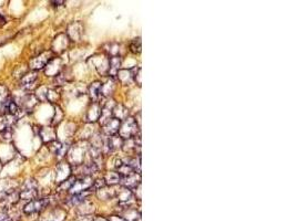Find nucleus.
<instances>
[{"instance_id": "obj_3", "label": "nucleus", "mask_w": 296, "mask_h": 221, "mask_svg": "<svg viewBox=\"0 0 296 221\" xmlns=\"http://www.w3.org/2000/svg\"><path fill=\"white\" fill-rule=\"evenodd\" d=\"M92 185H93V180L91 179L90 176L77 178L75 184H73V186L70 188V193L72 195H75V194L86 192V190H91ZM91 192H92V190H91Z\"/></svg>"}, {"instance_id": "obj_8", "label": "nucleus", "mask_w": 296, "mask_h": 221, "mask_svg": "<svg viewBox=\"0 0 296 221\" xmlns=\"http://www.w3.org/2000/svg\"><path fill=\"white\" fill-rule=\"evenodd\" d=\"M120 184L122 185L124 188H127V189H130V190L136 189L141 184L140 174H137V172H134V174L130 175L129 177H125V178L121 179Z\"/></svg>"}, {"instance_id": "obj_6", "label": "nucleus", "mask_w": 296, "mask_h": 221, "mask_svg": "<svg viewBox=\"0 0 296 221\" xmlns=\"http://www.w3.org/2000/svg\"><path fill=\"white\" fill-rule=\"evenodd\" d=\"M38 103H39V99L37 98L36 95L28 93L21 98L19 108L21 111L26 112V113H31V112L34 110V107L38 105Z\"/></svg>"}, {"instance_id": "obj_19", "label": "nucleus", "mask_w": 296, "mask_h": 221, "mask_svg": "<svg viewBox=\"0 0 296 221\" xmlns=\"http://www.w3.org/2000/svg\"><path fill=\"white\" fill-rule=\"evenodd\" d=\"M103 179H104V183H106V185H108V186H113L116 184H120V181H121L120 176L118 175L117 172H108V174L104 176Z\"/></svg>"}, {"instance_id": "obj_16", "label": "nucleus", "mask_w": 296, "mask_h": 221, "mask_svg": "<svg viewBox=\"0 0 296 221\" xmlns=\"http://www.w3.org/2000/svg\"><path fill=\"white\" fill-rule=\"evenodd\" d=\"M120 45L119 43H116V42H110V43H107L106 46H104V51L107 52V53L110 55L111 57H120Z\"/></svg>"}, {"instance_id": "obj_4", "label": "nucleus", "mask_w": 296, "mask_h": 221, "mask_svg": "<svg viewBox=\"0 0 296 221\" xmlns=\"http://www.w3.org/2000/svg\"><path fill=\"white\" fill-rule=\"evenodd\" d=\"M19 197L25 200H33L37 197V184L33 180H28L24 184L19 193Z\"/></svg>"}, {"instance_id": "obj_21", "label": "nucleus", "mask_w": 296, "mask_h": 221, "mask_svg": "<svg viewBox=\"0 0 296 221\" xmlns=\"http://www.w3.org/2000/svg\"><path fill=\"white\" fill-rule=\"evenodd\" d=\"M9 97H10V92L8 91V89L5 85L0 84V111H1L3 104H5L7 98Z\"/></svg>"}, {"instance_id": "obj_7", "label": "nucleus", "mask_w": 296, "mask_h": 221, "mask_svg": "<svg viewBox=\"0 0 296 221\" xmlns=\"http://www.w3.org/2000/svg\"><path fill=\"white\" fill-rule=\"evenodd\" d=\"M122 148L128 154H137V149L139 153H140V148H141V140L140 137L134 136L131 138H128V140L123 141L122 144Z\"/></svg>"}, {"instance_id": "obj_20", "label": "nucleus", "mask_w": 296, "mask_h": 221, "mask_svg": "<svg viewBox=\"0 0 296 221\" xmlns=\"http://www.w3.org/2000/svg\"><path fill=\"white\" fill-rule=\"evenodd\" d=\"M115 81H113L112 77H110V80L107 81L106 83H102V97H109V95H111L113 91H115Z\"/></svg>"}, {"instance_id": "obj_14", "label": "nucleus", "mask_w": 296, "mask_h": 221, "mask_svg": "<svg viewBox=\"0 0 296 221\" xmlns=\"http://www.w3.org/2000/svg\"><path fill=\"white\" fill-rule=\"evenodd\" d=\"M118 80L124 85H129L133 82L134 77V68L130 69V70H120L117 74Z\"/></svg>"}, {"instance_id": "obj_11", "label": "nucleus", "mask_w": 296, "mask_h": 221, "mask_svg": "<svg viewBox=\"0 0 296 221\" xmlns=\"http://www.w3.org/2000/svg\"><path fill=\"white\" fill-rule=\"evenodd\" d=\"M121 64H122V58H121V57H111V58H109L108 74L110 75V77H112V79H115V77H117L118 72L120 71Z\"/></svg>"}, {"instance_id": "obj_15", "label": "nucleus", "mask_w": 296, "mask_h": 221, "mask_svg": "<svg viewBox=\"0 0 296 221\" xmlns=\"http://www.w3.org/2000/svg\"><path fill=\"white\" fill-rule=\"evenodd\" d=\"M112 116L115 119L119 120L120 122H122V121H124L125 119L129 118V116H128V110L123 105H121V104H119V105H116L115 107H113Z\"/></svg>"}, {"instance_id": "obj_22", "label": "nucleus", "mask_w": 296, "mask_h": 221, "mask_svg": "<svg viewBox=\"0 0 296 221\" xmlns=\"http://www.w3.org/2000/svg\"><path fill=\"white\" fill-rule=\"evenodd\" d=\"M130 51H131L134 54L140 53L141 52V39L140 38L134 39V40H132V42L130 43Z\"/></svg>"}, {"instance_id": "obj_18", "label": "nucleus", "mask_w": 296, "mask_h": 221, "mask_svg": "<svg viewBox=\"0 0 296 221\" xmlns=\"http://www.w3.org/2000/svg\"><path fill=\"white\" fill-rule=\"evenodd\" d=\"M40 135L43 141L47 143H51L55 141L56 133H55V129L52 127H45L40 129Z\"/></svg>"}, {"instance_id": "obj_12", "label": "nucleus", "mask_w": 296, "mask_h": 221, "mask_svg": "<svg viewBox=\"0 0 296 221\" xmlns=\"http://www.w3.org/2000/svg\"><path fill=\"white\" fill-rule=\"evenodd\" d=\"M101 90H102L101 82H94V83H92L89 86V94H90V98H92V102L99 103L100 99L103 98Z\"/></svg>"}, {"instance_id": "obj_28", "label": "nucleus", "mask_w": 296, "mask_h": 221, "mask_svg": "<svg viewBox=\"0 0 296 221\" xmlns=\"http://www.w3.org/2000/svg\"><path fill=\"white\" fill-rule=\"evenodd\" d=\"M51 3H52V6L58 7V6H61V5H63L64 1H52Z\"/></svg>"}, {"instance_id": "obj_24", "label": "nucleus", "mask_w": 296, "mask_h": 221, "mask_svg": "<svg viewBox=\"0 0 296 221\" xmlns=\"http://www.w3.org/2000/svg\"><path fill=\"white\" fill-rule=\"evenodd\" d=\"M46 98L50 102H57L60 98V94L55 90H48L46 93Z\"/></svg>"}, {"instance_id": "obj_2", "label": "nucleus", "mask_w": 296, "mask_h": 221, "mask_svg": "<svg viewBox=\"0 0 296 221\" xmlns=\"http://www.w3.org/2000/svg\"><path fill=\"white\" fill-rule=\"evenodd\" d=\"M49 203V199L42 198V199H33L26 203L24 207V214L26 216H31L34 214H38L41 210L45 209Z\"/></svg>"}, {"instance_id": "obj_10", "label": "nucleus", "mask_w": 296, "mask_h": 221, "mask_svg": "<svg viewBox=\"0 0 296 221\" xmlns=\"http://www.w3.org/2000/svg\"><path fill=\"white\" fill-rule=\"evenodd\" d=\"M38 81V75L36 72H30L25 74L21 79V86L26 91H31L36 88V83Z\"/></svg>"}, {"instance_id": "obj_5", "label": "nucleus", "mask_w": 296, "mask_h": 221, "mask_svg": "<svg viewBox=\"0 0 296 221\" xmlns=\"http://www.w3.org/2000/svg\"><path fill=\"white\" fill-rule=\"evenodd\" d=\"M52 59H54V53H52V52H45V53L38 55L37 58H33L31 61H30V68H31L32 70H39V69L47 67V64L49 63Z\"/></svg>"}, {"instance_id": "obj_17", "label": "nucleus", "mask_w": 296, "mask_h": 221, "mask_svg": "<svg viewBox=\"0 0 296 221\" xmlns=\"http://www.w3.org/2000/svg\"><path fill=\"white\" fill-rule=\"evenodd\" d=\"M82 29H84V28H82V25L80 24L77 23V24L71 25L70 27H69V30H68L69 36H70V38L73 39L75 41H78L80 39L81 34H82V31H78V30H82Z\"/></svg>"}, {"instance_id": "obj_1", "label": "nucleus", "mask_w": 296, "mask_h": 221, "mask_svg": "<svg viewBox=\"0 0 296 221\" xmlns=\"http://www.w3.org/2000/svg\"><path fill=\"white\" fill-rule=\"evenodd\" d=\"M139 127L140 126L137 124L136 120L132 118H127L121 122L118 135L123 138V140H128V138L137 136V134L139 133Z\"/></svg>"}, {"instance_id": "obj_29", "label": "nucleus", "mask_w": 296, "mask_h": 221, "mask_svg": "<svg viewBox=\"0 0 296 221\" xmlns=\"http://www.w3.org/2000/svg\"><path fill=\"white\" fill-rule=\"evenodd\" d=\"M9 221H11V220H9Z\"/></svg>"}, {"instance_id": "obj_13", "label": "nucleus", "mask_w": 296, "mask_h": 221, "mask_svg": "<svg viewBox=\"0 0 296 221\" xmlns=\"http://www.w3.org/2000/svg\"><path fill=\"white\" fill-rule=\"evenodd\" d=\"M101 104L92 102V105L89 107L88 112H87V119H88L89 122H95V121H98L100 119V115H101Z\"/></svg>"}, {"instance_id": "obj_25", "label": "nucleus", "mask_w": 296, "mask_h": 221, "mask_svg": "<svg viewBox=\"0 0 296 221\" xmlns=\"http://www.w3.org/2000/svg\"><path fill=\"white\" fill-rule=\"evenodd\" d=\"M63 118V113L62 111L60 110V107H56V114L54 116V119H52V124L57 125L61 122V120Z\"/></svg>"}, {"instance_id": "obj_23", "label": "nucleus", "mask_w": 296, "mask_h": 221, "mask_svg": "<svg viewBox=\"0 0 296 221\" xmlns=\"http://www.w3.org/2000/svg\"><path fill=\"white\" fill-rule=\"evenodd\" d=\"M77 179V177H70V178H68L67 180L62 181V184L60 185L59 187V190H70V188L73 186V184H75V181Z\"/></svg>"}, {"instance_id": "obj_27", "label": "nucleus", "mask_w": 296, "mask_h": 221, "mask_svg": "<svg viewBox=\"0 0 296 221\" xmlns=\"http://www.w3.org/2000/svg\"><path fill=\"white\" fill-rule=\"evenodd\" d=\"M9 217L5 212H0V221H9Z\"/></svg>"}, {"instance_id": "obj_26", "label": "nucleus", "mask_w": 296, "mask_h": 221, "mask_svg": "<svg viewBox=\"0 0 296 221\" xmlns=\"http://www.w3.org/2000/svg\"><path fill=\"white\" fill-rule=\"evenodd\" d=\"M133 81L136 82V83L141 86V68L138 67V68H134V77H133Z\"/></svg>"}, {"instance_id": "obj_9", "label": "nucleus", "mask_w": 296, "mask_h": 221, "mask_svg": "<svg viewBox=\"0 0 296 221\" xmlns=\"http://www.w3.org/2000/svg\"><path fill=\"white\" fill-rule=\"evenodd\" d=\"M121 122L119 120L112 118L103 125V132L108 136H115L119 133Z\"/></svg>"}]
</instances>
